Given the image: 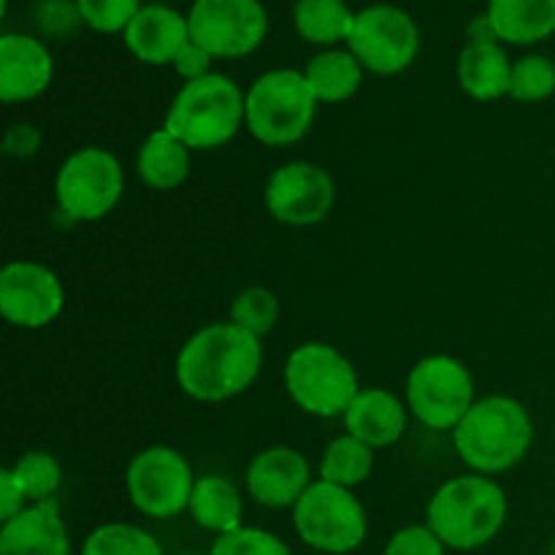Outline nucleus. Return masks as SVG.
<instances>
[{"mask_svg":"<svg viewBox=\"0 0 555 555\" xmlns=\"http://www.w3.org/2000/svg\"><path fill=\"white\" fill-rule=\"evenodd\" d=\"M477 390L469 369L453 356H428L406 377V406L431 431H455L475 406Z\"/></svg>","mask_w":555,"mask_h":555,"instance_id":"obj_9","label":"nucleus"},{"mask_svg":"<svg viewBox=\"0 0 555 555\" xmlns=\"http://www.w3.org/2000/svg\"><path fill=\"white\" fill-rule=\"evenodd\" d=\"M198 477L179 450L152 444L133 455L125 472L128 499L141 515L152 520H171L188 513Z\"/></svg>","mask_w":555,"mask_h":555,"instance_id":"obj_10","label":"nucleus"},{"mask_svg":"<svg viewBox=\"0 0 555 555\" xmlns=\"http://www.w3.org/2000/svg\"><path fill=\"white\" fill-rule=\"evenodd\" d=\"M553 555H555V545H553Z\"/></svg>","mask_w":555,"mask_h":555,"instance_id":"obj_39","label":"nucleus"},{"mask_svg":"<svg viewBox=\"0 0 555 555\" xmlns=\"http://www.w3.org/2000/svg\"><path fill=\"white\" fill-rule=\"evenodd\" d=\"M263 369V345L258 336L228 323L195 331L177 356V383L190 399L220 404L244 393Z\"/></svg>","mask_w":555,"mask_h":555,"instance_id":"obj_1","label":"nucleus"},{"mask_svg":"<svg viewBox=\"0 0 555 555\" xmlns=\"http://www.w3.org/2000/svg\"><path fill=\"white\" fill-rule=\"evenodd\" d=\"M125 190V171L117 155L103 146H85L65 157L54 179L60 215L70 222H98L117 209Z\"/></svg>","mask_w":555,"mask_h":555,"instance_id":"obj_8","label":"nucleus"},{"mask_svg":"<svg viewBox=\"0 0 555 555\" xmlns=\"http://www.w3.org/2000/svg\"><path fill=\"white\" fill-rule=\"evenodd\" d=\"M41 141H43V135L36 125L16 122V125H11L9 133H5L3 152L9 157H16V160H27V157L36 155L38 146H41Z\"/></svg>","mask_w":555,"mask_h":555,"instance_id":"obj_35","label":"nucleus"},{"mask_svg":"<svg viewBox=\"0 0 555 555\" xmlns=\"http://www.w3.org/2000/svg\"><path fill=\"white\" fill-rule=\"evenodd\" d=\"M312 466L296 448H269L255 455L247 466L244 486L255 504L266 509L296 507L298 499L312 486Z\"/></svg>","mask_w":555,"mask_h":555,"instance_id":"obj_15","label":"nucleus"},{"mask_svg":"<svg viewBox=\"0 0 555 555\" xmlns=\"http://www.w3.org/2000/svg\"><path fill=\"white\" fill-rule=\"evenodd\" d=\"M85 25L98 33H125L144 5L141 0H76Z\"/></svg>","mask_w":555,"mask_h":555,"instance_id":"obj_32","label":"nucleus"},{"mask_svg":"<svg viewBox=\"0 0 555 555\" xmlns=\"http://www.w3.org/2000/svg\"><path fill=\"white\" fill-rule=\"evenodd\" d=\"M188 513L204 531H211L215 537L231 534L242 529V491L236 482L222 475H201L195 480Z\"/></svg>","mask_w":555,"mask_h":555,"instance_id":"obj_22","label":"nucleus"},{"mask_svg":"<svg viewBox=\"0 0 555 555\" xmlns=\"http://www.w3.org/2000/svg\"><path fill=\"white\" fill-rule=\"evenodd\" d=\"M507 493L493 477L461 475L442 482L426 507V526L448 551H480L499 537L507 520Z\"/></svg>","mask_w":555,"mask_h":555,"instance_id":"obj_3","label":"nucleus"},{"mask_svg":"<svg viewBox=\"0 0 555 555\" xmlns=\"http://www.w3.org/2000/svg\"><path fill=\"white\" fill-rule=\"evenodd\" d=\"M177 555H204V553H193V551H184V553H177ZM209 555V553H206Z\"/></svg>","mask_w":555,"mask_h":555,"instance_id":"obj_38","label":"nucleus"},{"mask_svg":"<svg viewBox=\"0 0 555 555\" xmlns=\"http://www.w3.org/2000/svg\"><path fill=\"white\" fill-rule=\"evenodd\" d=\"M499 41L531 47L555 33V0H488Z\"/></svg>","mask_w":555,"mask_h":555,"instance_id":"obj_21","label":"nucleus"},{"mask_svg":"<svg viewBox=\"0 0 555 555\" xmlns=\"http://www.w3.org/2000/svg\"><path fill=\"white\" fill-rule=\"evenodd\" d=\"M555 92V63L542 54H526L513 63L509 98L518 103H542Z\"/></svg>","mask_w":555,"mask_h":555,"instance_id":"obj_30","label":"nucleus"},{"mask_svg":"<svg viewBox=\"0 0 555 555\" xmlns=\"http://www.w3.org/2000/svg\"><path fill=\"white\" fill-rule=\"evenodd\" d=\"M0 555H74L57 502L30 504L0 524Z\"/></svg>","mask_w":555,"mask_h":555,"instance_id":"obj_19","label":"nucleus"},{"mask_svg":"<svg viewBox=\"0 0 555 555\" xmlns=\"http://www.w3.org/2000/svg\"><path fill=\"white\" fill-rule=\"evenodd\" d=\"M209 555H293L287 542L282 537L271 534L266 529H253V526H242V529L222 534L211 542Z\"/></svg>","mask_w":555,"mask_h":555,"instance_id":"obj_31","label":"nucleus"},{"mask_svg":"<svg viewBox=\"0 0 555 555\" xmlns=\"http://www.w3.org/2000/svg\"><path fill=\"white\" fill-rule=\"evenodd\" d=\"M54 76V60L43 41L22 33L0 38V101L25 103L47 92Z\"/></svg>","mask_w":555,"mask_h":555,"instance_id":"obj_16","label":"nucleus"},{"mask_svg":"<svg viewBox=\"0 0 555 555\" xmlns=\"http://www.w3.org/2000/svg\"><path fill=\"white\" fill-rule=\"evenodd\" d=\"M513 63L499 43H466L459 57V85L475 101L509 95Z\"/></svg>","mask_w":555,"mask_h":555,"instance_id":"obj_23","label":"nucleus"},{"mask_svg":"<svg viewBox=\"0 0 555 555\" xmlns=\"http://www.w3.org/2000/svg\"><path fill=\"white\" fill-rule=\"evenodd\" d=\"M534 423L513 396H482L455 426L453 444L475 475H504L529 455Z\"/></svg>","mask_w":555,"mask_h":555,"instance_id":"obj_2","label":"nucleus"},{"mask_svg":"<svg viewBox=\"0 0 555 555\" xmlns=\"http://www.w3.org/2000/svg\"><path fill=\"white\" fill-rule=\"evenodd\" d=\"M266 209L276 222L309 228L323 222L336 204L334 177L318 163L293 160L274 168L266 182Z\"/></svg>","mask_w":555,"mask_h":555,"instance_id":"obj_13","label":"nucleus"},{"mask_svg":"<svg viewBox=\"0 0 555 555\" xmlns=\"http://www.w3.org/2000/svg\"><path fill=\"white\" fill-rule=\"evenodd\" d=\"M285 388L293 404L314 417H341L361 393L350 358L325 341H307L287 356Z\"/></svg>","mask_w":555,"mask_h":555,"instance_id":"obj_6","label":"nucleus"},{"mask_svg":"<svg viewBox=\"0 0 555 555\" xmlns=\"http://www.w3.org/2000/svg\"><path fill=\"white\" fill-rule=\"evenodd\" d=\"M25 504H27L25 491H22L14 469H11V466L0 469V524L16 518V515L25 509Z\"/></svg>","mask_w":555,"mask_h":555,"instance_id":"obj_36","label":"nucleus"},{"mask_svg":"<svg viewBox=\"0 0 555 555\" xmlns=\"http://www.w3.org/2000/svg\"><path fill=\"white\" fill-rule=\"evenodd\" d=\"M363 65L358 63L350 49H325L314 54L304 68L309 87H312L318 103H345L361 90Z\"/></svg>","mask_w":555,"mask_h":555,"instance_id":"obj_24","label":"nucleus"},{"mask_svg":"<svg viewBox=\"0 0 555 555\" xmlns=\"http://www.w3.org/2000/svg\"><path fill=\"white\" fill-rule=\"evenodd\" d=\"M190 168H193V150L166 128L146 135L135 157V171L141 182L157 193L182 188L190 177Z\"/></svg>","mask_w":555,"mask_h":555,"instance_id":"obj_20","label":"nucleus"},{"mask_svg":"<svg viewBox=\"0 0 555 555\" xmlns=\"http://www.w3.org/2000/svg\"><path fill=\"white\" fill-rule=\"evenodd\" d=\"M383 555H448V545L426 524H415L396 531Z\"/></svg>","mask_w":555,"mask_h":555,"instance_id":"obj_33","label":"nucleus"},{"mask_svg":"<svg viewBox=\"0 0 555 555\" xmlns=\"http://www.w3.org/2000/svg\"><path fill=\"white\" fill-rule=\"evenodd\" d=\"M122 38L130 54L146 65H173L177 54L193 41L188 16L168 5H144L133 16Z\"/></svg>","mask_w":555,"mask_h":555,"instance_id":"obj_17","label":"nucleus"},{"mask_svg":"<svg viewBox=\"0 0 555 555\" xmlns=\"http://www.w3.org/2000/svg\"><path fill=\"white\" fill-rule=\"evenodd\" d=\"M280 298H276L274 291L263 285H253L247 291L238 293L231 301V312H228V320L238 328H244L247 334L263 339L271 328L280 320Z\"/></svg>","mask_w":555,"mask_h":555,"instance_id":"obj_29","label":"nucleus"},{"mask_svg":"<svg viewBox=\"0 0 555 555\" xmlns=\"http://www.w3.org/2000/svg\"><path fill=\"white\" fill-rule=\"evenodd\" d=\"M188 22L190 38L215 57H247L269 33L260 0H195Z\"/></svg>","mask_w":555,"mask_h":555,"instance_id":"obj_12","label":"nucleus"},{"mask_svg":"<svg viewBox=\"0 0 555 555\" xmlns=\"http://www.w3.org/2000/svg\"><path fill=\"white\" fill-rule=\"evenodd\" d=\"M65 287L36 260H11L0 271V314L16 328H47L63 314Z\"/></svg>","mask_w":555,"mask_h":555,"instance_id":"obj_14","label":"nucleus"},{"mask_svg":"<svg viewBox=\"0 0 555 555\" xmlns=\"http://www.w3.org/2000/svg\"><path fill=\"white\" fill-rule=\"evenodd\" d=\"M211 60H215V54L206 52L201 43L190 41L188 47L177 54V60H173V70H177L184 79V85H188V81L206 79V76L211 74Z\"/></svg>","mask_w":555,"mask_h":555,"instance_id":"obj_34","label":"nucleus"},{"mask_svg":"<svg viewBox=\"0 0 555 555\" xmlns=\"http://www.w3.org/2000/svg\"><path fill=\"white\" fill-rule=\"evenodd\" d=\"M347 49L372 74L396 76L415 63L421 30L399 5H369L356 14Z\"/></svg>","mask_w":555,"mask_h":555,"instance_id":"obj_11","label":"nucleus"},{"mask_svg":"<svg viewBox=\"0 0 555 555\" xmlns=\"http://www.w3.org/2000/svg\"><path fill=\"white\" fill-rule=\"evenodd\" d=\"M293 25L304 41L314 47H334L347 41L356 25V14L345 0H298L293 9Z\"/></svg>","mask_w":555,"mask_h":555,"instance_id":"obj_25","label":"nucleus"},{"mask_svg":"<svg viewBox=\"0 0 555 555\" xmlns=\"http://www.w3.org/2000/svg\"><path fill=\"white\" fill-rule=\"evenodd\" d=\"M318 106L304 70H266L247 90L244 128L266 146H291L312 130Z\"/></svg>","mask_w":555,"mask_h":555,"instance_id":"obj_5","label":"nucleus"},{"mask_svg":"<svg viewBox=\"0 0 555 555\" xmlns=\"http://www.w3.org/2000/svg\"><path fill=\"white\" fill-rule=\"evenodd\" d=\"M374 469V450L361 439L341 434L325 448L323 461H320V480L331 486L356 488L372 477Z\"/></svg>","mask_w":555,"mask_h":555,"instance_id":"obj_26","label":"nucleus"},{"mask_svg":"<svg viewBox=\"0 0 555 555\" xmlns=\"http://www.w3.org/2000/svg\"><path fill=\"white\" fill-rule=\"evenodd\" d=\"M79 555H166L146 529L133 524H103L87 534Z\"/></svg>","mask_w":555,"mask_h":555,"instance_id":"obj_27","label":"nucleus"},{"mask_svg":"<svg viewBox=\"0 0 555 555\" xmlns=\"http://www.w3.org/2000/svg\"><path fill=\"white\" fill-rule=\"evenodd\" d=\"M469 43H499V36L493 30V22L488 20V14L469 22Z\"/></svg>","mask_w":555,"mask_h":555,"instance_id":"obj_37","label":"nucleus"},{"mask_svg":"<svg viewBox=\"0 0 555 555\" xmlns=\"http://www.w3.org/2000/svg\"><path fill=\"white\" fill-rule=\"evenodd\" d=\"M298 540L325 555H347L366 542L369 513L350 488L314 480L293 507Z\"/></svg>","mask_w":555,"mask_h":555,"instance_id":"obj_7","label":"nucleus"},{"mask_svg":"<svg viewBox=\"0 0 555 555\" xmlns=\"http://www.w3.org/2000/svg\"><path fill=\"white\" fill-rule=\"evenodd\" d=\"M11 469H14L16 480H20L25 499L30 504L54 502V493L63 486V466L52 453H43V450L25 453Z\"/></svg>","mask_w":555,"mask_h":555,"instance_id":"obj_28","label":"nucleus"},{"mask_svg":"<svg viewBox=\"0 0 555 555\" xmlns=\"http://www.w3.org/2000/svg\"><path fill=\"white\" fill-rule=\"evenodd\" d=\"M345 431L366 442L372 450L399 442L410 423V406L385 388H361L341 415Z\"/></svg>","mask_w":555,"mask_h":555,"instance_id":"obj_18","label":"nucleus"},{"mask_svg":"<svg viewBox=\"0 0 555 555\" xmlns=\"http://www.w3.org/2000/svg\"><path fill=\"white\" fill-rule=\"evenodd\" d=\"M247 114V92L225 74L188 81L173 95L163 128L190 150H217L236 139Z\"/></svg>","mask_w":555,"mask_h":555,"instance_id":"obj_4","label":"nucleus"}]
</instances>
